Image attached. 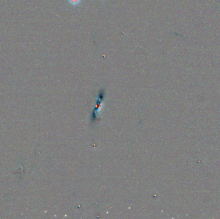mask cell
Masks as SVG:
<instances>
[{
  "label": "cell",
  "mask_w": 220,
  "mask_h": 219,
  "mask_svg": "<svg viewBox=\"0 0 220 219\" xmlns=\"http://www.w3.org/2000/svg\"><path fill=\"white\" fill-rule=\"evenodd\" d=\"M69 3H70V5H73V6H75V5H78L80 2H81V0H68Z\"/></svg>",
  "instance_id": "cell-1"
}]
</instances>
